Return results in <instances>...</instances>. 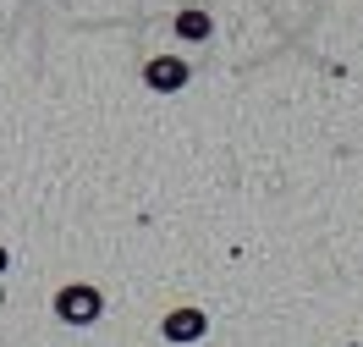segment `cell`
I'll return each instance as SVG.
<instances>
[{
  "mask_svg": "<svg viewBox=\"0 0 363 347\" xmlns=\"http://www.w3.org/2000/svg\"><path fill=\"white\" fill-rule=\"evenodd\" d=\"M177 28L187 33V39H204V33H209V17H204V11H182Z\"/></svg>",
  "mask_w": 363,
  "mask_h": 347,
  "instance_id": "cell-4",
  "label": "cell"
},
{
  "mask_svg": "<svg viewBox=\"0 0 363 347\" xmlns=\"http://www.w3.org/2000/svg\"><path fill=\"white\" fill-rule=\"evenodd\" d=\"M165 336H182V342H193V336H204V314L199 309H182L165 320Z\"/></svg>",
  "mask_w": 363,
  "mask_h": 347,
  "instance_id": "cell-3",
  "label": "cell"
},
{
  "mask_svg": "<svg viewBox=\"0 0 363 347\" xmlns=\"http://www.w3.org/2000/svg\"><path fill=\"white\" fill-rule=\"evenodd\" d=\"M55 309H61V320L89 325L94 314H99V292H94V287H67V292L55 298Z\"/></svg>",
  "mask_w": 363,
  "mask_h": 347,
  "instance_id": "cell-1",
  "label": "cell"
},
{
  "mask_svg": "<svg viewBox=\"0 0 363 347\" xmlns=\"http://www.w3.org/2000/svg\"><path fill=\"white\" fill-rule=\"evenodd\" d=\"M182 83H187V67H182V61H171V55L149 61V89H182Z\"/></svg>",
  "mask_w": 363,
  "mask_h": 347,
  "instance_id": "cell-2",
  "label": "cell"
},
{
  "mask_svg": "<svg viewBox=\"0 0 363 347\" xmlns=\"http://www.w3.org/2000/svg\"><path fill=\"white\" fill-rule=\"evenodd\" d=\"M0 270H6V254H0Z\"/></svg>",
  "mask_w": 363,
  "mask_h": 347,
  "instance_id": "cell-5",
  "label": "cell"
}]
</instances>
